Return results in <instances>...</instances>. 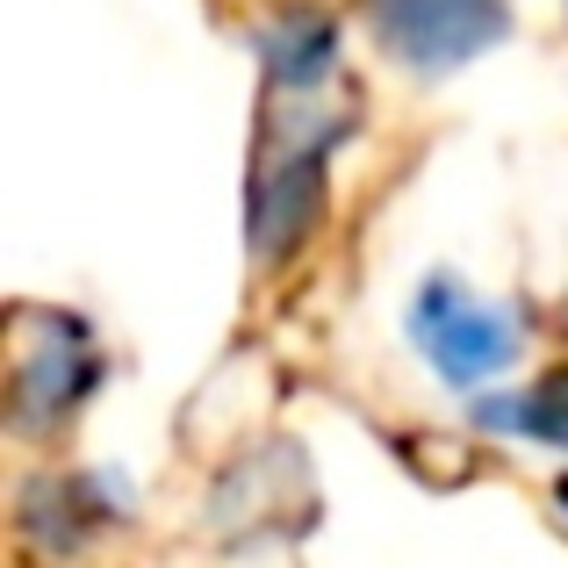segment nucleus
<instances>
[{
    "instance_id": "nucleus-5",
    "label": "nucleus",
    "mask_w": 568,
    "mask_h": 568,
    "mask_svg": "<svg viewBox=\"0 0 568 568\" xmlns=\"http://www.w3.org/2000/svg\"><path fill=\"white\" fill-rule=\"evenodd\" d=\"M475 425L504 432V439H540V446H561L568 454V367L518 396H483L475 403Z\"/></svg>"
},
{
    "instance_id": "nucleus-4",
    "label": "nucleus",
    "mask_w": 568,
    "mask_h": 568,
    "mask_svg": "<svg viewBox=\"0 0 568 568\" xmlns=\"http://www.w3.org/2000/svg\"><path fill=\"white\" fill-rule=\"evenodd\" d=\"M260 58H266V80L274 94H317L338 65V29L310 8H288L260 29Z\"/></svg>"
},
{
    "instance_id": "nucleus-6",
    "label": "nucleus",
    "mask_w": 568,
    "mask_h": 568,
    "mask_svg": "<svg viewBox=\"0 0 568 568\" xmlns=\"http://www.w3.org/2000/svg\"><path fill=\"white\" fill-rule=\"evenodd\" d=\"M555 504H561V511H568V483H561V489H555Z\"/></svg>"
},
{
    "instance_id": "nucleus-3",
    "label": "nucleus",
    "mask_w": 568,
    "mask_h": 568,
    "mask_svg": "<svg viewBox=\"0 0 568 568\" xmlns=\"http://www.w3.org/2000/svg\"><path fill=\"white\" fill-rule=\"evenodd\" d=\"M94 346L72 317H51V338H29L22 361H14V425L37 432L51 417H65L72 403L94 388Z\"/></svg>"
},
{
    "instance_id": "nucleus-2",
    "label": "nucleus",
    "mask_w": 568,
    "mask_h": 568,
    "mask_svg": "<svg viewBox=\"0 0 568 568\" xmlns=\"http://www.w3.org/2000/svg\"><path fill=\"white\" fill-rule=\"evenodd\" d=\"M367 22L396 65L454 72L468 58L497 51L511 29V8L504 0H367Z\"/></svg>"
},
{
    "instance_id": "nucleus-1",
    "label": "nucleus",
    "mask_w": 568,
    "mask_h": 568,
    "mask_svg": "<svg viewBox=\"0 0 568 568\" xmlns=\"http://www.w3.org/2000/svg\"><path fill=\"white\" fill-rule=\"evenodd\" d=\"M410 346L432 361V375L446 388H475V382L504 375V367L518 361L526 324H518L511 310L468 295L460 281H425L417 303H410Z\"/></svg>"
}]
</instances>
